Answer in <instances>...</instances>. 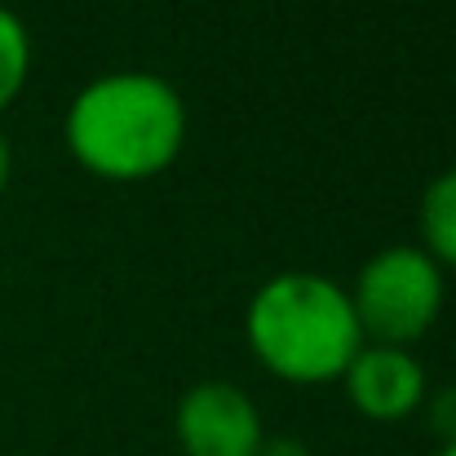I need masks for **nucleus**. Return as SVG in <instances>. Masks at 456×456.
Returning a JSON list of instances; mask_svg holds the SVG:
<instances>
[{
	"label": "nucleus",
	"mask_w": 456,
	"mask_h": 456,
	"mask_svg": "<svg viewBox=\"0 0 456 456\" xmlns=\"http://www.w3.org/2000/svg\"><path fill=\"white\" fill-rule=\"evenodd\" d=\"M67 151L102 182H147L186 142V102L151 71H111L89 80L62 120Z\"/></svg>",
	"instance_id": "f257e3e1"
},
{
	"label": "nucleus",
	"mask_w": 456,
	"mask_h": 456,
	"mask_svg": "<svg viewBox=\"0 0 456 456\" xmlns=\"http://www.w3.org/2000/svg\"><path fill=\"white\" fill-rule=\"evenodd\" d=\"M341 386L368 421H403L426 403V368L412 359V350L363 341L350 368L341 372Z\"/></svg>",
	"instance_id": "39448f33"
},
{
	"label": "nucleus",
	"mask_w": 456,
	"mask_h": 456,
	"mask_svg": "<svg viewBox=\"0 0 456 456\" xmlns=\"http://www.w3.org/2000/svg\"><path fill=\"white\" fill-rule=\"evenodd\" d=\"M177 448L182 456H257L266 426L257 403L231 381H200L177 399Z\"/></svg>",
	"instance_id": "20e7f679"
},
{
	"label": "nucleus",
	"mask_w": 456,
	"mask_h": 456,
	"mask_svg": "<svg viewBox=\"0 0 456 456\" xmlns=\"http://www.w3.org/2000/svg\"><path fill=\"white\" fill-rule=\"evenodd\" d=\"M9 177H13V147H9V138L0 134V195H4Z\"/></svg>",
	"instance_id": "1a4fd4ad"
},
{
	"label": "nucleus",
	"mask_w": 456,
	"mask_h": 456,
	"mask_svg": "<svg viewBox=\"0 0 456 456\" xmlns=\"http://www.w3.org/2000/svg\"><path fill=\"white\" fill-rule=\"evenodd\" d=\"M354 319L363 328V341L377 346H417L444 314V271L412 244L381 248L368 257L350 289Z\"/></svg>",
	"instance_id": "7ed1b4c3"
},
{
	"label": "nucleus",
	"mask_w": 456,
	"mask_h": 456,
	"mask_svg": "<svg viewBox=\"0 0 456 456\" xmlns=\"http://www.w3.org/2000/svg\"><path fill=\"white\" fill-rule=\"evenodd\" d=\"M31 71V36L13 9L0 4V111L22 94Z\"/></svg>",
	"instance_id": "0eeeda50"
},
{
	"label": "nucleus",
	"mask_w": 456,
	"mask_h": 456,
	"mask_svg": "<svg viewBox=\"0 0 456 456\" xmlns=\"http://www.w3.org/2000/svg\"><path fill=\"white\" fill-rule=\"evenodd\" d=\"M421 253L439 271H456V168L439 173L421 195Z\"/></svg>",
	"instance_id": "423d86ee"
},
{
	"label": "nucleus",
	"mask_w": 456,
	"mask_h": 456,
	"mask_svg": "<svg viewBox=\"0 0 456 456\" xmlns=\"http://www.w3.org/2000/svg\"><path fill=\"white\" fill-rule=\"evenodd\" d=\"M257 456H310V448H305L302 439H289V435H266V444H262V452Z\"/></svg>",
	"instance_id": "6e6552de"
},
{
	"label": "nucleus",
	"mask_w": 456,
	"mask_h": 456,
	"mask_svg": "<svg viewBox=\"0 0 456 456\" xmlns=\"http://www.w3.org/2000/svg\"><path fill=\"white\" fill-rule=\"evenodd\" d=\"M439 456H456V439H448V444L439 448Z\"/></svg>",
	"instance_id": "9d476101"
},
{
	"label": "nucleus",
	"mask_w": 456,
	"mask_h": 456,
	"mask_svg": "<svg viewBox=\"0 0 456 456\" xmlns=\"http://www.w3.org/2000/svg\"><path fill=\"white\" fill-rule=\"evenodd\" d=\"M244 337L257 363L289 386L341 381L363 346L350 293L314 271H284L266 280L248 302Z\"/></svg>",
	"instance_id": "f03ea898"
}]
</instances>
